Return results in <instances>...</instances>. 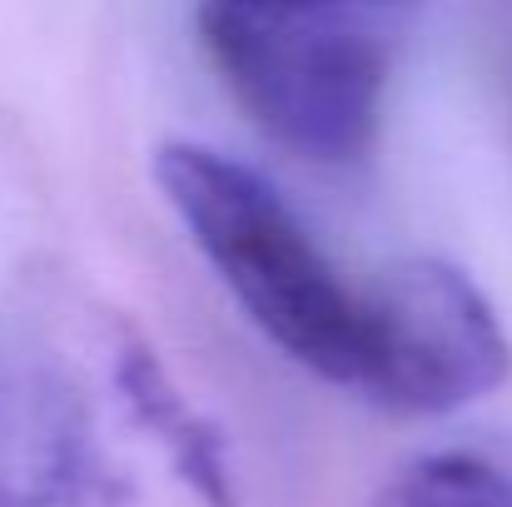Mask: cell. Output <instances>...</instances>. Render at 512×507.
Instances as JSON below:
<instances>
[{
    "mask_svg": "<svg viewBox=\"0 0 512 507\" xmlns=\"http://www.w3.org/2000/svg\"><path fill=\"white\" fill-rule=\"evenodd\" d=\"M155 184L249 324L304 373L353 393L363 363V279L324 254L294 204L259 169L199 140L160 145Z\"/></svg>",
    "mask_w": 512,
    "mask_h": 507,
    "instance_id": "obj_2",
    "label": "cell"
},
{
    "mask_svg": "<svg viewBox=\"0 0 512 507\" xmlns=\"http://www.w3.org/2000/svg\"><path fill=\"white\" fill-rule=\"evenodd\" d=\"M125 324L55 264L0 294V507H130L105 438V383Z\"/></svg>",
    "mask_w": 512,
    "mask_h": 507,
    "instance_id": "obj_3",
    "label": "cell"
},
{
    "mask_svg": "<svg viewBox=\"0 0 512 507\" xmlns=\"http://www.w3.org/2000/svg\"><path fill=\"white\" fill-rule=\"evenodd\" d=\"M508 373V334L458 264L408 254L363 279V363L353 383L363 403L443 418L498 393Z\"/></svg>",
    "mask_w": 512,
    "mask_h": 507,
    "instance_id": "obj_4",
    "label": "cell"
},
{
    "mask_svg": "<svg viewBox=\"0 0 512 507\" xmlns=\"http://www.w3.org/2000/svg\"><path fill=\"white\" fill-rule=\"evenodd\" d=\"M423 0H199L194 25L239 110L314 165H358L383 130Z\"/></svg>",
    "mask_w": 512,
    "mask_h": 507,
    "instance_id": "obj_1",
    "label": "cell"
},
{
    "mask_svg": "<svg viewBox=\"0 0 512 507\" xmlns=\"http://www.w3.org/2000/svg\"><path fill=\"white\" fill-rule=\"evenodd\" d=\"M373 507H512V468L483 453H423L378 483Z\"/></svg>",
    "mask_w": 512,
    "mask_h": 507,
    "instance_id": "obj_5",
    "label": "cell"
}]
</instances>
